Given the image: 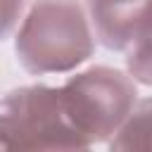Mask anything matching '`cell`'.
I'll list each match as a JSON object with an SVG mask.
<instances>
[{
  "mask_svg": "<svg viewBox=\"0 0 152 152\" xmlns=\"http://www.w3.org/2000/svg\"><path fill=\"white\" fill-rule=\"evenodd\" d=\"M109 150H152V97L133 104L126 121L107 140Z\"/></svg>",
  "mask_w": 152,
  "mask_h": 152,
  "instance_id": "5b68a950",
  "label": "cell"
},
{
  "mask_svg": "<svg viewBox=\"0 0 152 152\" xmlns=\"http://www.w3.org/2000/svg\"><path fill=\"white\" fill-rule=\"evenodd\" d=\"M69 124L59 86L31 83L0 97V150H83Z\"/></svg>",
  "mask_w": 152,
  "mask_h": 152,
  "instance_id": "3957f363",
  "label": "cell"
},
{
  "mask_svg": "<svg viewBox=\"0 0 152 152\" xmlns=\"http://www.w3.org/2000/svg\"><path fill=\"white\" fill-rule=\"evenodd\" d=\"M95 40L114 52H126L152 0H83Z\"/></svg>",
  "mask_w": 152,
  "mask_h": 152,
  "instance_id": "277c9868",
  "label": "cell"
},
{
  "mask_svg": "<svg viewBox=\"0 0 152 152\" xmlns=\"http://www.w3.org/2000/svg\"><path fill=\"white\" fill-rule=\"evenodd\" d=\"M69 124L88 147L107 142L138 102L135 78L114 66L95 64L76 71L59 86Z\"/></svg>",
  "mask_w": 152,
  "mask_h": 152,
  "instance_id": "7a4b0ae2",
  "label": "cell"
},
{
  "mask_svg": "<svg viewBox=\"0 0 152 152\" xmlns=\"http://www.w3.org/2000/svg\"><path fill=\"white\" fill-rule=\"evenodd\" d=\"M124 57H126V71L135 78V83L152 86V5L147 7Z\"/></svg>",
  "mask_w": 152,
  "mask_h": 152,
  "instance_id": "8992f818",
  "label": "cell"
},
{
  "mask_svg": "<svg viewBox=\"0 0 152 152\" xmlns=\"http://www.w3.org/2000/svg\"><path fill=\"white\" fill-rule=\"evenodd\" d=\"M31 0H0V40L17 33Z\"/></svg>",
  "mask_w": 152,
  "mask_h": 152,
  "instance_id": "52a82bcc",
  "label": "cell"
},
{
  "mask_svg": "<svg viewBox=\"0 0 152 152\" xmlns=\"http://www.w3.org/2000/svg\"><path fill=\"white\" fill-rule=\"evenodd\" d=\"M95 45L81 0H31L14 33L17 59L36 76L76 71L93 57Z\"/></svg>",
  "mask_w": 152,
  "mask_h": 152,
  "instance_id": "6da1fadb",
  "label": "cell"
}]
</instances>
